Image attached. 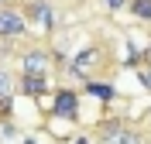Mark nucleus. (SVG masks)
<instances>
[{
	"instance_id": "nucleus-1",
	"label": "nucleus",
	"mask_w": 151,
	"mask_h": 144,
	"mask_svg": "<svg viewBox=\"0 0 151 144\" xmlns=\"http://www.w3.org/2000/svg\"><path fill=\"white\" fill-rule=\"evenodd\" d=\"M21 14L28 21V28H41L45 34H55L58 31V10L52 7V0H28L21 7Z\"/></svg>"
},
{
	"instance_id": "nucleus-2",
	"label": "nucleus",
	"mask_w": 151,
	"mask_h": 144,
	"mask_svg": "<svg viewBox=\"0 0 151 144\" xmlns=\"http://www.w3.org/2000/svg\"><path fill=\"white\" fill-rule=\"evenodd\" d=\"M100 62H103V52H100V45H86L83 52H76L72 58L65 62V72L69 79H76V82H83V79L93 76V69H100Z\"/></svg>"
},
{
	"instance_id": "nucleus-3",
	"label": "nucleus",
	"mask_w": 151,
	"mask_h": 144,
	"mask_svg": "<svg viewBox=\"0 0 151 144\" xmlns=\"http://www.w3.org/2000/svg\"><path fill=\"white\" fill-rule=\"evenodd\" d=\"M52 117L55 120H65V124H76L79 120V89L58 86L52 93Z\"/></svg>"
},
{
	"instance_id": "nucleus-4",
	"label": "nucleus",
	"mask_w": 151,
	"mask_h": 144,
	"mask_svg": "<svg viewBox=\"0 0 151 144\" xmlns=\"http://www.w3.org/2000/svg\"><path fill=\"white\" fill-rule=\"evenodd\" d=\"M28 34V21L14 4H0V41H17Z\"/></svg>"
},
{
	"instance_id": "nucleus-5",
	"label": "nucleus",
	"mask_w": 151,
	"mask_h": 144,
	"mask_svg": "<svg viewBox=\"0 0 151 144\" xmlns=\"http://www.w3.org/2000/svg\"><path fill=\"white\" fill-rule=\"evenodd\" d=\"M14 93L28 96V100H41L48 93V76H35V72H21L14 79Z\"/></svg>"
},
{
	"instance_id": "nucleus-6",
	"label": "nucleus",
	"mask_w": 151,
	"mask_h": 144,
	"mask_svg": "<svg viewBox=\"0 0 151 144\" xmlns=\"http://www.w3.org/2000/svg\"><path fill=\"white\" fill-rule=\"evenodd\" d=\"M52 55L45 48H24L21 52V72H35V76H48Z\"/></svg>"
},
{
	"instance_id": "nucleus-7",
	"label": "nucleus",
	"mask_w": 151,
	"mask_h": 144,
	"mask_svg": "<svg viewBox=\"0 0 151 144\" xmlns=\"http://www.w3.org/2000/svg\"><path fill=\"white\" fill-rule=\"evenodd\" d=\"M83 93L86 96H93V100H100V103L103 106H110L113 100H117V86H113V82H100V79H83Z\"/></svg>"
},
{
	"instance_id": "nucleus-8",
	"label": "nucleus",
	"mask_w": 151,
	"mask_h": 144,
	"mask_svg": "<svg viewBox=\"0 0 151 144\" xmlns=\"http://www.w3.org/2000/svg\"><path fill=\"white\" fill-rule=\"evenodd\" d=\"M124 124H127L124 117H103V120L96 124V144H106V141H110V137L117 134Z\"/></svg>"
},
{
	"instance_id": "nucleus-9",
	"label": "nucleus",
	"mask_w": 151,
	"mask_h": 144,
	"mask_svg": "<svg viewBox=\"0 0 151 144\" xmlns=\"http://www.w3.org/2000/svg\"><path fill=\"white\" fill-rule=\"evenodd\" d=\"M127 14L134 21H141V24H151V0H127Z\"/></svg>"
},
{
	"instance_id": "nucleus-10",
	"label": "nucleus",
	"mask_w": 151,
	"mask_h": 144,
	"mask_svg": "<svg viewBox=\"0 0 151 144\" xmlns=\"http://www.w3.org/2000/svg\"><path fill=\"white\" fill-rule=\"evenodd\" d=\"M106 144H144V134L124 124V127H120V130H117V134H113V137H110Z\"/></svg>"
},
{
	"instance_id": "nucleus-11",
	"label": "nucleus",
	"mask_w": 151,
	"mask_h": 144,
	"mask_svg": "<svg viewBox=\"0 0 151 144\" xmlns=\"http://www.w3.org/2000/svg\"><path fill=\"white\" fill-rule=\"evenodd\" d=\"M4 96H14V72L7 65H0V100Z\"/></svg>"
},
{
	"instance_id": "nucleus-12",
	"label": "nucleus",
	"mask_w": 151,
	"mask_h": 144,
	"mask_svg": "<svg viewBox=\"0 0 151 144\" xmlns=\"http://www.w3.org/2000/svg\"><path fill=\"white\" fill-rule=\"evenodd\" d=\"M21 130H17V124H14V120H4V117H0V141H7V137H17Z\"/></svg>"
},
{
	"instance_id": "nucleus-13",
	"label": "nucleus",
	"mask_w": 151,
	"mask_h": 144,
	"mask_svg": "<svg viewBox=\"0 0 151 144\" xmlns=\"http://www.w3.org/2000/svg\"><path fill=\"white\" fill-rule=\"evenodd\" d=\"M100 7H103V10H110V14H117V10H124V7H127V0H100Z\"/></svg>"
},
{
	"instance_id": "nucleus-14",
	"label": "nucleus",
	"mask_w": 151,
	"mask_h": 144,
	"mask_svg": "<svg viewBox=\"0 0 151 144\" xmlns=\"http://www.w3.org/2000/svg\"><path fill=\"white\" fill-rule=\"evenodd\" d=\"M137 82H141L144 89L151 93V65H144V69H137Z\"/></svg>"
},
{
	"instance_id": "nucleus-15",
	"label": "nucleus",
	"mask_w": 151,
	"mask_h": 144,
	"mask_svg": "<svg viewBox=\"0 0 151 144\" xmlns=\"http://www.w3.org/2000/svg\"><path fill=\"white\" fill-rule=\"evenodd\" d=\"M76 144H93V141H89V137H83V134H79V137H76Z\"/></svg>"
},
{
	"instance_id": "nucleus-16",
	"label": "nucleus",
	"mask_w": 151,
	"mask_h": 144,
	"mask_svg": "<svg viewBox=\"0 0 151 144\" xmlns=\"http://www.w3.org/2000/svg\"><path fill=\"white\" fill-rule=\"evenodd\" d=\"M21 144H38V137H24V141H21Z\"/></svg>"
},
{
	"instance_id": "nucleus-17",
	"label": "nucleus",
	"mask_w": 151,
	"mask_h": 144,
	"mask_svg": "<svg viewBox=\"0 0 151 144\" xmlns=\"http://www.w3.org/2000/svg\"><path fill=\"white\" fill-rule=\"evenodd\" d=\"M144 120H151V110H148V113H144Z\"/></svg>"
},
{
	"instance_id": "nucleus-18",
	"label": "nucleus",
	"mask_w": 151,
	"mask_h": 144,
	"mask_svg": "<svg viewBox=\"0 0 151 144\" xmlns=\"http://www.w3.org/2000/svg\"><path fill=\"white\" fill-rule=\"evenodd\" d=\"M0 4H7V0H0Z\"/></svg>"
}]
</instances>
